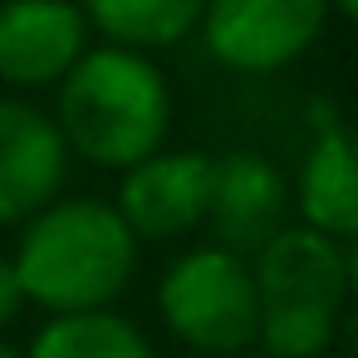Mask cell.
Wrapping results in <instances>:
<instances>
[{
    "instance_id": "obj_1",
    "label": "cell",
    "mask_w": 358,
    "mask_h": 358,
    "mask_svg": "<svg viewBox=\"0 0 358 358\" xmlns=\"http://www.w3.org/2000/svg\"><path fill=\"white\" fill-rule=\"evenodd\" d=\"M55 128L74 157L128 172L162 152L172 128V89L143 50H84V59L59 79Z\"/></svg>"
},
{
    "instance_id": "obj_2",
    "label": "cell",
    "mask_w": 358,
    "mask_h": 358,
    "mask_svg": "<svg viewBox=\"0 0 358 358\" xmlns=\"http://www.w3.org/2000/svg\"><path fill=\"white\" fill-rule=\"evenodd\" d=\"M10 265L25 304H40L50 314H84L108 309L128 289L138 270V241L113 201L69 196L25 221Z\"/></svg>"
},
{
    "instance_id": "obj_3",
    "label": "cell",
    "mask_w": 358,
    "mask_h": 358,
    "mask_svg": "<svg viewBox=\"0 0 358 358\" xmlns=\"http://www.w3.org/2000/svg\"><path fill=\"white\" fill-rule=\"evenodd\" d=\"M250 270L260 294L255 348L270 358H319L348 304L343 245L309 226H285L260 255H250Z\"/></svg>"
},
{
    "instance_id": "obj_4",
    "label": "cell",
    "mask_w": 358,
    "mask_h": 358,
    "mask_svg": "<svg viewBox=\"0 0 358 358\" xmlns=\"http://www.w3.org/2000/svg\"><path fill=\"white\" fill-rule=\"evenodd\" d=\"M162 324L196 353L236 358L260 338V294L245 255L201 245L187 250L157 285Z\"/></svg>"
},
{
    "instance_id": "obj_5",
    "label": "cell",
    "mask_w": 358,
    "mask_h": 358,
    "mask_svg": "<svg viewBox=\"0 0 358 358\" xmlns=\"http://www.w3.org/2000/svg\"><path fill=\"white\" fill-rule=\"evenodd\" d=\"M329 0H206L196 30L226 69L275 74L319 40Z\"/></svg>"
},
{
    "instance_id": "obj_6",
    "label": "cell",
    "mask_w": 358,
    "mask_h": 358,
    "mask_svg": "<svg viewBox=\"0 0 358 358\" xmlns=\"http://www.w3.org/2000/svg\"><path fill=\"white\" fill-rule=\"evenodd\" d=\"M216 162L206 152H152L123 172L113 211L133 241H177L196 231L211 211Z\"/></svg>"
},
{
    "instance_id": "obj_7",
    "label": "cell",
    "mask_w": 358,
    "mask_h": 358,
    "mask_svg": "<svg viewBox=\"0 0 358 358\" xmlns=\"http://www.w3.org/2000/svg\"><path fill=\"white\" fill-rule=\"evenodd\" d=\"M89 50V20L74 0H0V79L10 89L59 84Z\"/></svg>"
},
{
    "instance_id": "obj_8",
    "label": "cell",
    "mask_w": 358,
    "mask_h": 358,
    "mask_svg": "<svg viewBox=\"0 0 358 358\" xmlns=\"http://www.w3.org/2000/svg\"><path fill=\"white\" fill-rule=\"evenodd\" d=\"M69 172V148L50 113L0 99V226L30 221L50 201H59Z\"/></svg>"
},
{
    "instance_id": "obj_9",
    "label": "cell",
    "mask_w": 358,
    "mask_h": 358,
    "mask_svg": "<svg viewBox=\"0 0 358 358\" xmlns=\"http://www.w3.org/2000/svg\"><path fill=\"white\" fill-rule=\"evenodd\" d=\"M289 216V182L285 172L260 157V152H226L216 157V182H211V231L221 250L236 255H260Z\"/></svg>"
},
{
    "instance_id": "obj_10",
    "label": "cell",
    "mask_w": 358,
    "mask_h": 358,
    "mask_svg": "<svg viewBox=\"0 0 358 358\" xmlns=\"http://www.w3.org/2000/svg\"><path fill=\"white\" fill-rule=\"evenodd\" d=\"M294 201L309 231L329 241L358 236V123L319 118V133L299 162Z\"/></svg>"
},
{
    "instance_id": "obj_11",
    "label": "cell",
    "mask_w": 358,
    "mask_h": 358,
    "mask_svg": "<svg viewBox=\"0 0 358 358\" xmlns=\"http://www.w3.org/2000/svg\"><path fill=\"white\" fill-rule=\"evenodd\" d=\"M84 20L123 50H167L201 25L206 0H79Z\"/></svg>"
},
{
    "instance_id": "obj_12",
    "label": "cell",
    "mask_w": 358,
    "mask_h": 358,
    "mask_svg": "<svg viewBox=\"0 0 358 358\" xmlns=\"http://www.w3.org/2000/svg\"><path fill=\"white\" fill-rule=\"evenodd\" d=\"M25 358H157L138 324H128L113 309H84V314H50V324L35 334Z\"/></svg>"
},
{
    "instance_id": "obj_13",
    "label": "cell",
    "mask_w": 358,
    "mask_h": 358,
    "mask_svg": "<svg viewBox=\"0 0 358 358\" xmlns=\"http://www.w3.org/2000/svg\"><path fill=\"white\" fill-rule=\"evenodd\" d=\"M25 309V294H20V280H15V265L10 255H0V329L15 324V314Z\"/></svg>"
},
{
    "instance_id": "obj_14",
    "label": "cell",
    "mask_w": 358,
    "mask_h": 358,
    "mask_svg": "<svg viewBox=\"0 0 358 358\" xmlns=\"http://www.w3.org/2000/svg\"><path fill=\"white\" fill-rule=\"evenodd\" d=\"M343 275H348V299H353V309H358V236H353L348 250H343Z\"/></svg>"
},
{
    "instance_id": "obj_15",
    "label": "cell",
    "mask_w": 358,
    "mask_h": 358,
    "mask_svg": "<svg viewBox=\"0 0 358 358\" xmlns=\"http://www.w3.org/2000/svg\"><path fill=\"white\" fill-rule=\"evenodd\" d=\"M343 334H348V343H353V348H358V309H353V314H348V319H343Z\"/></svg>"
},
{
    "instance_id": "obj_16",
    "label": "cell",
    "mask_w": 358,
    "mask_h": 358,
    "mask_svg": "<svg viewBox=\"0 0 358 358\" xmlns=\"http://www.w3.org/2000/svg\"><path fill=\"white\" fill-rule=\"evenodd\" d=\"M329 6H338V10H343L348 20H358V0H329Z\"/></svg>"
},
{
    "instance_id": "obj_17",
    "label": "cell",
    "mask_w": 358,
    "mask_h": 358,
    "mask_svg": "<svg viewBox=\"0 0 358 358\" xmlns=\"http://www.w3.org/2000/svg\"><path fill=\"white\" fill-rule=\"evenodd\" d=\"M236 358H270L265 348H245V353H236Z\"/></svg>"
},
{
    "instance_id": "obj_18",
    "label": "cell",
    "mask_w": 358,
    "mask_h": 358,
    "mask_svg": "<svg viewBox=\"0 0 358 358\" xmlns=\"http://www.w3.org/2000/svg\"><path fill=\"white\" fill-rule=\"evenodd\" d=\"M0 358H20V353H15V348H10V343H0Z\"/></svg>"
}]
</instances>
